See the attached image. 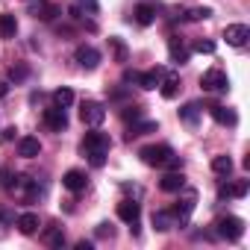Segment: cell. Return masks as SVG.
Returning <instances> with one entry per match:
<instances>
[{
	"instance_id": "16",
	"label": "cell",
	"mask_w": 250,
	"mask_h": 250,
	"mask_svg": "<svg viewBox=\"0 0 250 250\" xmlns=\"http://www.w3.org/2000/svg\"><path fill=\"white\" fill-rule=\"evenodd\" d=\"M42 153V142L36 139V136H24V139H18V156H24V159H36Z\"/></svg>"
},
{
	"instance_id": "34",
	"label": "cell",
	"mask_w": 250,
	"mask_h": 250,
	"mask_svg": "<svg viewBox=\"0 0 250 250\" xmlns=\"http://www.w3.org/2000/svg\"><path fill=\"white\" fill-rule=\"evenodd\" d=\"M186 18H188V21H206V18H212V9H209V6H197V9H191Z\"/></svg>"
},
{
	"instance_id": "17",
	"label": "cell",
	"mask_w": 250,
	"mask_h": 250,
	"mask_svg": "<svg viewBox=\"0 0 250 250\" xmlns=\"http://www.w3.org/2000/svg\"><path fill=\"white\" fill-rule=\"evenodd\" d=\"M85 183H88V177H85L83 171H77V168L65 171V177H62V186H65L68 191H83V188H85Z\"/></svg>"
},
{
	"instance_id": "30",
	"label": "cell",
	"mask_w": 250,
	"mask_h": 250,
	"mask_svg": "<svg viewBox=\"0 0 250 250\" xmlns=\"http://www.w3.org/2000/svg\"><path fill=\"white\" fill-rule=\"evenodd\" d=\"M212 171H215L218 177H229V174H232V159H229V156H215V159H212Z\"/></svg>"
},
{
	"instance_id": "13",
	"label": "cell",
	"mask_w": 250,
	"mask_h": 250,
	"mask_svg": "<svg viewBox=\"0 0 250 250\" xmlns=\"http://www.w3.org/2000/svg\"><path fill=\"white\" fill-rule=\"evenodd\" d=\"M168 53H171V62H174V65H186L188 56H191L180 36H171V39H168Z\"/></svg>"
},
{
	"instance_id": "9",
	"label": "cell",
	"mask_w": 250,
	"mask_h": 250,
	"mask_svg": "<svg viewBox=\"0 0 250 250\" xmlns=\"http://www.w3.org/2000/svg\"><path fill=\"white\" fill-rule=\"evenodd\" d=\"M74 59H77V65H80V68L94 71V68L100 65V50H97V47H91V44H80V47H77V53H74Z\"/></svg>"
},
{
	"instance_id": "4",
	"label": "cell",
	"mask_w": 250,
	"mask_h": 250,
	"mask_svg": "<svg viewBox=\"0 0 250 250\" xmlns=\"http://www.w3.org/2000/svg\"><path fill=\"white\" fill-rule=\"evenodd\" d=\"M106 118V106L100 100H83L80 106V121L85 124V127H100Z\"/></svg>"
},
{
	"instance_id": "28",
	"label": "cell",
	"mask_w": 250,
	"mask_h": 250,
	"mask_svg": "<svg viewBox=\"0 0 250 250\" xmlns=\"http://www.w3.org/2000/svg\"><path fill=\"white\" fill-rule=\"evenodd\" d=\"M180 121L188 124V127H197V121H200V106L197 103H186L180 109Z\"/></svg>"
},
{
	"instance_id": "14",
	"label": "cell",
	"mask_w": 250,
	"mask_h": 250,
	"mask_svg": "<svg viewBox=\"0 0 250 250\" xmlns=\"http://www.w3.org/2000/svg\"><path fill=\"white\" fill-rule=\"evenodd\" d=\"M180 88H183L180 74H165V71H162V80H159V91H162V97H165V100H174Z\"/></svg>"
},
{
	"instance_id": "35",
	"label": "cell",
	"mask_w": 250,
	"mask_h": 250,
	"mask_svg": "<svg viewBox=\"0 0 250 250\" xmlns=\"http://www.w3.org/2000/svg\"><path fill=\"white\" fill-rule=\"evenodd\" d=\"M12 183H15V174H12L9 168H0V186H3V188H12Z\"/></svg>"
},
{
	"instance_id": "3",
	"label": "cell",
	"mask_w": 250,
	"mask_h": 250,
	"mask_svg": "<svg viewBox=\"0 0 250 250\" xmlns=\"http://www.w3.org/2000/svg\"><path fill=\"white\" fill-rule=\"evenodd\" d=\"M139 156H142V162L150 165V168H165L168 159L174 156V150H171L168 145H150V147H142Z\"/></svg>"
},
{
	"instance_id": "23",
	"label": "cell",
	"mask_w": 250,
	"mask_h": 250,
	"mask_svg": "<svg viewBox=\"0 0 250 250\" xmlns=\"http://www.w3.org/2000/svg\"><path fill=\"white\" fill-rule=\"evenodd\" d=\"M97 0H74V6H71V18L74 21H80L83 18V12H88V15H97Z\"/></svg>"
},
{
	"instance_id": "27",
	"label": "cell",
	"mask_w": 250,
	"mask_h": 250,
	"mask_svg": "<svg viewBox=\"0 0 250 250\" xmlns=\"http://www.w3.org/2000/svg\"><path fill=\"white\" fill-rule=\"evenodd\" d=\"M42 241L47 244V247H62L65 244V232H62V227H47L44 232H42Z\"/></svg>"
},
{
	"instance_id": "33",
	"label": "cell",
	"mask_w": 250,
	"mask_h": 250,
	"mask_svg": "<svg viewBox=\"0 0 250 250\" xmlns=\"http://www.w3.org/2000/svg\"><path fill=\"white\" fill-rule=\"evenodd\" d=\"M27 77H30V68H27V65H12V68H9V80L24 83Z\"/></svg>"
},
{
	"instance_id": "7",
	"label": "cell",
	"mask_w": 250,
	"mask_h": 250,
	"mask_svg": "<svg viewBox=\"0 0 250 250\" xmlns=\"http://www.w3.org/2000/svg\"><path fill=\"white\" fill-rule=\"evenodd\" d=\"M42 124H44L50 133H62V130H68V115H65V109L50 106V109L42 112Z\"/></svg>"
},
{
	"instance_id": "5",
	"label": "cell",
	"mask_w": 250,
	"mask_h": 250,
	"mask_svg": "<svg viewBox=\"0 0 250 250\" xmlns=\"http://www.w3.org/2000/svg\"><path fill=\"white\" fill-rule=\"evenodd\" d=\"M12 191H15L21 200H27V203H33V200H39V197H42V188H39V183H36V180H30V177H21V174H15Z\"/></svg>"
},
{
	"instance_id": "40",
	"label": "cell",
	"mask_w": 250,
	"mask_h": 250,
	"mask_svg": "<svg viewBox=\"0 0 250 250\" xmlns=\"http://www.w3.org/2000/svg\"><path fill=\"white\" fill-rule=\"evenodd\" d=\"M77 250H91V241H77Z\"/></svg>"
},
{
	"instance_id": "8",
	"label": "cell",
	"mask_w": 250,
	"mask_h": 250,
	"mask_svg": "<svg viewBox=\"0 0 250 250\" xmlns=\"http://www.w3.org/2000/svg\"><path fill=\"white\" fill-rule=\"evenodd\" d=\"M118 218H121L124 224H130V229H133V232H139L142 206H139L136 200H121V203H118Z\"/></svg>"
},
{
	"instance_id": "21",
	"label": "cell",
	"mask_w": 250,
	"mask_h": 250,
	"mask_svg": "<svg viewBox=\"0 0 250 250\" xmlns=\"http://www.w3.org/2000/svg\"><path fill=\"white\" fill-rule=\"evenodd\" d=\"M147 133H156V121H133L130 124V130H127V139L133 142V139H139V136H147Z\"/></svg>"
},
{
	"instance_id": "12",
	"label": "cell",
	"mask_w": 250,
	"mask_h": 250,
	"mask_svg": "<svg viewBox=\"0 0 250 250\" xmlns=\"http://www.w3.org/2000/svg\"><path fill=\"white\" fill-rule=\"evenodd\" d=\"M224 39H227V44H232V47H244L247 39H250V27H247V24H229V27L224 30Z\"/></svg>"
},
{
	"instance_id": "36",
	"label": "cell",
	"mask_w": 250,
	"mask_h": 250,
	"mask_svg": "<svg viewBox=\"0 0 250 250\" xmlns=\"http://www.w3.org/2000/svg\"><path fill=\"white\" fill-rule=\"evenodd\" d=\"M194 50H197V53H215V42H203V39H200V42L194 44Z\"/></svg>"
},
{
	"instance_id": "38",
	"label": "cell",
	"mask_w": 250,
	"mask_h": 250,
	"mask_svg": "<svg viewBox=\"0 0 250 250\" xmlns=\"http://www.w3.org/2000/svg\"><path fill=\"white\" fill-rule=\"evenodd\" d=\"M0 139H3V142H12V139H15V127H6L3 133H0Z\"/></svg>"
},
{
	"instance_id": "18",
	"label": "cell",
	"mask_w": 250,
	"mask_h": 250,
	"mask_svg": "<svg viewBox=\"0 0 250 250\" xmlns=\"http://www.w3.org/2000/svg\"><path fill=\"white\" fill-rule=\"evenodd\" d=\"M159 188H162V191H183V188H186V177H183V171H171V174H165V177L159 180Z\"/></svg>"
},
{
	"instance_id": "15",
	"label": "cell",
	"mask_w": 250,
	"mask_h": 250,
	"mask_svg": "<svg viewBox=\"0 0 250 250\" xmlns=\"http://www.w3.org/2000/svg\"><path fill=\"white\" fill-rule=\"evenodd\" d=\"M209 115L221 124V127H235L238 124V115H235V109H229V106H209Z\"/></svg>"
},
{
	"instance_id": "2",
	"label": "cell",
	"mask_w": 250,
	"mask_h": 250,
	"mask_svg": "<svg viewBox=\"0 0 250 250\" xmlns=\"http://www.w3.org/2000/svg\"><path fill=\"white\" fill-rule=\"evenodd\" d=\"M215 232L221 238H227V241H238L244 235V221L238 215H224V218L215 221Z\"/></svg>"
},
{
	"instance_id": "11",
	"label": "cell",
	"mask_w": 250,
	"mask_h": 250,
	"mask_svg": "<svg viewBox=\"0 0 250 250\" xmlns=\"http://www.w3.org/2000/svg\"><path fill=\"white\" fill-rule=\"evenodd\" d=\"M30 15L39 18V21H53L59 15V6L53 3V0H33V3H30Z\"/></svg>"
},
{
	"instance_id": "20",
	"label": "cell",
	"mask_w": 250,
	"mask_h": 250,
	"mask_svg": "<svg viewBox=\"0 0 250 250\" xmlns=\"http://www.w3.org/2000/svg\"><path fill=\"white\" fill-rule=\"evenodd\" d=\"M15 227H18V232L33 235V232L39 229V215H36V212H24V215L15 218Z\"/></svg>"
},
{
	"instance_id": "37",
	"label": "cell",
	"mask_w": 250,
	"mask_h": 250,
	"mask_svg": "<svg viewBox=\"0 0 250 250\" xmlns=\"http://www.w3.org/2000/svg\"><path fill=\"white\" fill-rule=\"evenodd\" d=\"M97 235H100V238H112V235H115V229H112L109 224H100V227H97Z\"/></svg>"
},
{
	"instance_id": "29",
	"label": "cell",
	"mask_w": 250,
	"mask_h": 250,
	"mask_svg": "<svg viewBox=\"0 0 250 250\" xmlns=\"http://www.w3.org/2000/svg\"><path fill=\"white\" fill-rule=\"evenodd\" d=\"M71 103H74V91H71V88H65V85H62V88H56V91H53V106L68 109Z\"/></svg>"
},
{
	"instance_id": "1",
	"label": "cell",
	"mask_w": 250,
	"mask_h": 250,
	"mask_svg": "<svg viewBox=\"0 0 250 250\" xmlns=\"http://www.w3.org/2000/svg\"><path fill=\"white\" fill-rule=\"evenodd\" d=\"M109 147H112V142H109V136H103V133H85V139L80 142L83 156H88V162H91L94 168H103V162H106V156H109Z\"/></svg>"
},
{
	"instance_id": "25",
	"label": "cell",
	"mask_w": 250,
	"mask_h": 250,
	"mask_svg": "<svg viewBox=\"0 0 250 250\" xmlns=\"http://www.w3.org/2000/svg\"><path fill=\"white\" fill-rule=\"evenodd\" d=\"M159 80H162V68H153V71H145V74H136V83L142 85V88H156L159 85Z\"/></svg>"
},
{
	"instance_id": "22",
	"label": "cell",
	"mask_w": 250,
	"mask_h": 250,
	"mask_svg": "<svg viewBox=\"0 0 250 250\" xmlns=\"http://www.w3.org/2000/svg\"><path fill=\"white\" fill-rule=\"evenodd\" d=\"M133 18H136V24H142V27H150V24L156 21V6H153V3H142V6H136Z\"/></svg>"
},
{
	"instance_id": "39",
	"label": "cell",
	"mask_w": 250,
	"mask_h": 250,
	"mask_svg": "<svg viewBox=\"0 0 250 250\" xmlns=\"http://www.w3.org/2000/svg\"><path fill=\"white\" fill-rule=\"evenodd\" d=\"M9 94V83H0V100H3Z\"/></svg>"
},
{
	"instance_id": "31",
	"label": "cell",
	"mask_w": 250,
	"mask_h": 250,
	"mask_svg": "<svg viewBox=\"0 0 250 250\" xmlns=\"http://www.w3.org/2000/svg\"><path fill=\"white\" fill-rule=\"evenodd\" d=\"M142 115H145V106H139V103L124 106V112H121V118H124V121H139Z\"/></svg>"
},
{
	"instance_id": "24",
	"label": "cell",
	"mask_w": 250,
	"mask_h": 250,
	"mask_svg": "<svg viewBox=\"0 0 250 250\" xmlns=\"http://www.w3.org/2000/svg\"><path fill=\"white\" fill-rule=\"evenodd\" d=\"M15 33H18L15 15L12 12H3V15H0V39H15Z\"/></svg>"
},
{
	"instance_id": "10",
	"label": "cell",
	"mask_w": 250,
	"mask_h": 250,
	"mask_svg": "<svg viewBox=\"0 0 250 250\" xmlns=\"http://www.w3.org/2000/svg\"><path fill=\"white\" fill-rule=\"evenodd\" d=\"M194 200H197V194H194L191 188H186V194H183V203L177 200V206L171 209V215H174V221H177L180 227H183V224L188 221V215L194 212Z\"/></svg>"
},
{
	"instance_id": "19",
	"label": "cell",
	"mask_w": 250,
	"mask_h": 250,
	"mask_svg": "<svg viewBox=\"0 0 250 250\" xmlns=\"http://www.w3.org/2000/svg\"><path fill=\"white\" fill-rule=\"evenodd\" d=\"M247 188H250L247 180H235V183H229V186H221V188H218V197H221V200H227V197H244Z\"/></svg>"
},
{
	"instance_id": "6",
	"label": "cell",
	"mask_w": 250,
	"mask_h": 250,
	"mask_svg": "<svg viewBox=\"0 0 250 250\" xmlns=\"http://www.w3.org/2000/svg\"><path fill=\"white\" fill-rule=\"evenodd\" d=\"M200 88L203 91H227L229 88V80H227V74L221 68H209L200 77Z\"/></svg>"
},
{
	"instance_id": "32",
	"label": "cell",
	"mask_w": 250,
	"mask_h": 250,
	"mask_svg": "<svg viewBox=\"0 0 250 250\" xmlns=\"http://www.w3.org/2000/svg\"><path fill=\"white\" fill-rule=\"evenodd\" d=\"M109 47L115 50V59L118 62H127V44H124L121 39H109Z\"/></svg>"
},
{
	"instance_id": "26",
	"label": "cell",
	"mask_w": 250,
	"mask_h": 250,
	"mask_svg": "<svg viewBox=\"0 0 250 250\" xmlns=\"http://www.w3.org/2000/svg\"><path fill=\"white\" fill-rule=\"evenodd\" d=\"M153 227H156L159 232H168L171 227H177V221H174L171 209H159V212H153Z\"/></svg>"
}]
</instances>
